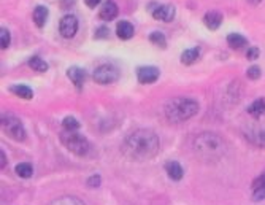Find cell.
<instances>
[{
  "label": "cell",
  "mask_w": 265,
  "mask_h": 205,
  "mask_svg": "<svg viewBox=\"0 0 265 205\" xmlns=\"http://www.w3.org/2000/svg\"><path fill=\"white\" fill-rule=\"evenodd\" d=\"M259 54H261L259 48H257V46H249L248 50H246V59L254 60V59L259 58Z\"/></svg>",
  "instance_id": "f546056e"
},
{
  "label": "cell",
  "mask_w": 265,
  "mask_h": 205,
  "mask_svg": "<svg viewBox=\"0 0 265 205\" xmlns=\"http://www.w3.org/2000/svg\"><path fill=\"white\" fill-rule=\"evenodd\" d=\"M200 110L199 102L189 97H176L168 100L164 107L165 118L173 124H181L187 119H191Z\"/></svg>",
  "instance_id": "3957f363"
},
{
  "label": "cell",
  "mask_w": 265,
  "mask_h": 205,
  "mask_svg": "<svg viewBox=\"0 0 265 205\" xmlns=\"http://www.w3.org/2000/svg\"><path fill=\"white\" fill-rule=\"evenodd\" d=\"M246 77L249 80H257L261 78V67L259 65H251L246 70Z\"/></svg>",
  "instance_id": "83f0119b"
},
{
  "label": "cell",
  "mask_w": 265,
  "mask_h": 205,
  "mask_svg": "<svg viewBox=\"0 0 265 205\" xmlns=\"http://www.w3.org/2000/svg\"><path fill=\"white\" fill-rule=\"evenodd\" d=\"M248 113L251 116H261L265 113V97H261V99H256L253 104H249L248 107Z\"/></svg>",
  "instance_id": "44dd1931"
},
{
  "label": "cell",
  "mask_w": 265,
  "mask_h": 205,
  "mask_svg": "<svg viewBox=\"0 0 265 205\" xmlns=\"http://www.w3.org/2000/svg\"><path fill=\"white\" fill-rule=\"evenodd\" d=\"M0 38H2V50H6L11 42V35L6 27H2V29H0Z\"/></svg>",
  "instance_id": "4316f807"
},
{
  "label": "cell",
  "mask_w": 265,
  "mask_h": 205,
  "mask_svg": "<svg viewBox=\"0 0 265 205\" xmlns=\"http://www.w3.org/2000/svg\"><path fill=\"white\" fill-rule=\"evenodd\" d=\"M159 135L151 129H137L129 134L122 143V154L131 161H149L159 153Z\"/></svg>",
  "instance_id": "6da1fadb"
},
{
  "label": "cell",
  "mask_w": 265,
  "mask_h": 205,
  "mask_svg": "<svg viewBox=\"0 0 265 205\" xmlns=\"http://www.w3.org/2000/svg\"><path fill=\"white\" fill-rule=\"evenodd\" d=\"M248 2H249L251 5H259L262 0H248Z\"/></svg>",
  "instance_id": "e575fe53"
},
{
  "label": "cell",
  "mask_w": 265,
  "mask_h": 205,
  "mask_svg": "<svg viewBox=\"0 0 265 205\" xmlns=\"http://www.w3.org/2000/svg\"><path fill=\"white\" fill-rule=\"evenodd\" d=\"M159 68L158 67H153V65H143V67H138L137 68V78L140 83L143 85H151L156 83L159 78Z\"/></svg>",
  "instance_id": "ba28073f"
},
{
  "label": "cell",
  "mask_w": 265,
  "mask_h": 205,
  "mask_svg": "<svg viewBox=\"0 0 265 205\" xmlns=\"http://www.w3.org/2000/svg\"><path fill=\"white\" fill-rule=\"evenodd\" d=\"M59 32L64 38H72L78 32V18L75 15H65L59 23Z\"/></svg>",
  "instance_id": "52a82bcc"
},
{
  "label": "cell",
  "mask_w": 265,
  "mask_h": 205,
  "mask_svg": "<svg viewBox=\"0 0 265 205\" xmlns=\"http://www.w3.org/2000/svg\"><path fill=\"white\" fill-rule=\"evenodd\" d=\"M2 129L10 139L16 140V142H24L26 137H27L23 121L11 113H5L2 116Z\"/></svg>",
  "instance_id": "5b68a950"
},
{
  "label": "cell",
  "mask_w": 265,
  "mask_h": 205,
  "mask_svg": "<svg viewBox=\"0 0 265 205\" xmlns=\"http://www.w3.org/2000/svg\"><path fill=\"white\" fill-rule=\"evenodd\" d=\"M16 174L21 176V178H30L33 174V167L29 162H21L16 166Z\"/></svg>",
  "instance_id": "d4e9b609"
},
{
  "label": "cell",
  "mask_w": 265,
  "mask_h": 205,
  "mask_svg": "<svg viewBox=\"0 0 265 205\" xmlns=\"http://www.w3.org/2000/svg\"><path fill=\"white\" fill-rule=\"evenodd\" d=\"M227 45L232 48V50H241V48H244L248 45V40L244 38L241 33H229Z\"/></svg>",
  "instance_id": "d6986e66"
},
{
  "label": "cell",
  "mask_w": 265,
  "mask_h": 205,
  "mask_svg": "<svg viewBox=\"0 0 265 205\" xmlns=\"http://www.w3.org/2000/svg\"><path fill=\"white\" fill-rule=\"evenodd\" d=\"M175 13L176 8L173 5H156L154 10H153V18L154 19H159V21H164V23H170L175 19Z\"/></svg>",
  "instance_id": "9c48e42d"
},
{
  "label": "cell",
  "mask_w": 265,
  "mask_h": 205,
  "mask_svg": "<svg viewBox=\"0 0 265 205\" xmlns=\"http://www.w3.org/2000/svg\"><path fill=\"white\" fill-rule=\"evenodd\" d=\"M94 35H96V38H97V40L108 38V37H110V29H108L106 26H100L99 29L96 30V33H94Z\"/></svg>",
  "instance_id": "f1b7e54d"
},
{
  "label": "cell",
  "mask_w": 265,
  "mask_h": 205,
  "mask_svg": "<svg viewBox=\"0 0 265 205\" xmlns=\"http://www.w3.org/2000/svg\"><path fill=\"white\" fill-rule=\"evenodd\" d=\"M99 16L100 19H104V21H113V19L118 16V5L114 3L113 0H108V2L102 5Z\"/></svg>",
  "instance_id": "4fadbf2b"
},
{
  "label": "cell",
  "mask_w": 265,
  "mask_h": 205,
  "mask_svg": "<svg viewBox=\"0 0 265 205\" xmlns=\"http://www.w3.org/2000/svg\"><path fill=\"white\" fill-rule=\"evenodd\" d=\"M50 205H86V204L77 196H62L50 202Z\"/></svg>",
  "instance_id": "7402d4cb"
},
{
  "label": "cell",
  "mask_w": 265,
  "mask_h": 205,
  "mask_svg": "<svg viewBox=\"0 0 265 205\" xmlns=\"http://www.w3.org/2000/svg\"><path fill=\"white\" fill-rule=\"evenodd\" d=\"M100 183H102L100 175H92V176H89V178H87V181H86V184H87L89 188H97V186H100Z\"/></svg>",
  "instance_id": "4dcf8cb0"
},
{
  "label": "cell",
  "mask_w": 265,
  "mask_h": 205,
  "mask_svg": "<svg viewBox=\"0 0 265 205\" xmlns=\"http://www.w3.org/2000/svg\"><path fill=\"white\" fill-rule=\"evenodd\" d=\"M67 77L70 78V81L75 85L78 91H81V88L84 85V80H86V72L83 68L80 67H70L69 70H67Z\"/></svg>",
  "instance_id": "7c38bea8"
},
{
  "label": "cell",
  "mask_w": 265,
  "mask_h": 205,
  "mask_svg": "<svg viewBox=\"0 0 265 205\" xmlns=\"http://www.w3.org/2000/svg\"><path fill=\"white\" fill-rule=\"evenodd\" d=\"M94 81L99 85H111L119 78V70L118 67L111 64H102L94 70Z\"/></svg>",
  "instance_id": "8992f818"
},
{
  "label": "cell",
  "mask_w": 265,
  "mask_h": 205,
  "mask_svg": "<svg viewBox=\"0 0 265 205\" xmlns=\"http://www.w3.org/2000/svg\"><path fill=\"white\" fill-rule=\"evenodd\" d=\"M64 131H78L80 129V121L75 118V116H65L62 121Z\"/></svg>",
  "instance_id": "484cf974"
},
{
  "label": "cell",
  "mask_w": 265,
  "mask_h": 205,
  "mask_svg": "<svg viewBox=\"0 0 265 205\" xmlns=\"http://www.w3.org/2000/svg\"><path fill=\"white\" fill-rule=\"evenodd\" d=\"M251 199L254 202L265 201V172L254 178L253 184H251Z\"/></svg>",
  "instance_id": "30bf717a"
},
{
  "label": "cell",
  "mask_w": 265,
  "mask_h": 205,
  "mask_svg": "<svg viewBox=\"0 0 265 205\" xmlns=\"http://www.w3.org/2000/svg\"><path fill=\"white\" fill-rule=\"evenodd\" d=\"M135 33V29L133 26L129 23V21H119L118 26H116V35L121 38V40H131Z\"/></svg>",
  "instance_id": "2e32d148"
},
{
  "label": "cell",
  "mask_w": 265,
  "mask_h": 205,
  "mask_svg": "<svg viewBox=\"0 0 265 205\" xmlns=\"http://www.w3.org/2000/svg\"><path fill=\"white\" fill-rule=\"evenodd\" d=\"M69 5L73 6L75 5V0H62V5H60V6H62V8H69Z\"/></svg>",
  "instance_id": "d6a6232c"
},
{
  "label": "cell",
  "mask_w": 265,
  "mask_h": 205,
  "mask_svg": "<svg viewBox=\"0 0 265 205\" xmlns=\"http://www.w3.org/2000/svg\"><path fill=\"white\" fill-rule=\"evenodd\" d=\"M199 56H200V50H199V48H189V50H186L185 53L181 54L180 60L185 65H191V64L195 62L197 59H199Z\"/></svg>",
  "instance_id": "ffe728a7"
},
{
  "label": "cell",
  "mask_w": 265,
  "mask_h": 205,
  "mask_svg": "<svg viewBox=\"0 0 265 205\" xmlns=\"http://www.w3.org/2000/svg\"><path fill=\"white\" fill-rule=\"evenodd\" d=\"M86 5L89 6V8H96V6L102 2V0H84Z\"/></svg>",
  "instance_id": "1f68e13d"
},
{
  "label": "cell",
  "mask_w": 265,
  "mask_h": 205,
  "mask_svg": "<svg viewBox=\"0 0 265 205\" xmlns=\"http://www.w3.org/2000/svg\"><path fill=\"white\" fill-rule=\"evenodd\" d=\"M32 18H33V23H35L37 27H43L46 24V19H48V8H46V6H42V5L35 6V10L32 13Z\"/></svg>",
  "instance_id": "e0dca14e"
},
{
  "label": "cell",
  "mask_w": 265,
  "mask_h": 205,
  "mask_svg": "<svg viewBox=\"0 0 265 205\" xmlns=\"http://www.w3.org/2000/svg\"><path fill=\"white\" fill-rule=\"evenodd\" d=\"M192 149L200 161L213 164L227 154V143L214 132H202L194 139Z\"/></svg>",
  "instance_id": "7a4b0ae2"
},
{
  "label": "cell",
  "mask_w": 265,
  "mask_h": 205,
  "mask_svg": "<svg viewBox=\"0 0 265 205\" xmlns=\"http://www.w3.org/2000/svg\"><path fill=\"white\" fill-rule=\"evenodd\" d=\"M244 137H246L248 142H251L253 145L265 148V127H251L246 131Z\"/></svg>",
  "instance_id": "8fae6325"
},
{
  "label": "cell",
  "mask_w": 265,
  "mask_h": 205,
  "mask_svg": "<svg viewBox=\"0 0 265 205\" xmlns=\"http://www.w3.org/2000/svg\"><path fill=\"white\" fill-rule=\"evenodd\" d=\"M29 67L32 68V70H35L38 73H43L48 70V64L45 62V60L40 58V56H33L29 59Z\"/></svg>",
  "instance_id": "603a6c76"
},
{
  "label": "cell",
  "mask_w": 265,
  "mask_h": 205,
  "mask_svg": "<svg viewBox=\"0 0 265 205\" xmlns=\"http://www.w3.org/2000/svg\"><path fill=\"white\" fill-rule=\"evenodd\" d=\"M222 23V13L219 11H208L203 16V24H205L210 30H217Z\"/></svg>",
  "instance_id": "9a60e30c"
},
{
  "label": "cell",
  "mask_w": 265,
  "mask_h": 205,
  "mask_svg": "<svg viewBox=\"0 0 265 205\" xmlns=\"http://www.w3.org/2000/svg\"><path fill=\"white\" fill-rule=\"evenodd\" d=\"M10 92L18 95V97H21V99H26V100H30L33 97V91L26 85H13V86H10Z\"/></svg>",
  "instance_id": "ac0fdd59"
},
{
  "label": "cell",
  "mask_w": 265,
  "mask_h": 205,
  "mask_svg": "<svg viewBox=\"0 0 265 205\" xmlns=\"http://www.w3.org/2000/svg\"><path fill=\"white\" fill-rule=\"evenodd\" d=\"M165 172L168 175V178L173 181H180L183 178V175H185V170H183L181 164L176 161H168L165 164Z\"/></svg>",
  "instance_id": "5bb4252c"
},
{
  "label": "cell",
  "mask_w": 265,
  "mask_h": 205,
  "mask_svg": "<svg viewBox=\"0 0 265 205\" xmlns=\"http://www.w3.org/2000/svg\"><path fill=\"white\" fill-rule=\"evenodd\" d=\"M0 154H2V169H5V166H6V156H5V151L2 149V151H0Z\"/></svg>",
  "instance_id": "836d02e7"
},
{
  "label": "cell",
  "mask_w": 265,
  "mask_h": 205,
  "mask_svg": "<svg viewBox=\"0 0 265 205\" xmlns=\"http://www.w3.org/2000/svg\"><path fill=\"white\" fill-rule=\"evenodd\" d=\"M149 42H151L153 45H156V46H159V48H165L167 46V38H165V35L162 32H159V30H154V32H151L149 33Z\"/></svg>",
  "instance_id": "cb8c5ba5"
},
{
  "label": "cell",
  "mask_w": 265,
  "mask_h": 205,
  "mask_svg": "<svg viewBox=\"0 0 265 205\" xmlns=\"http://www.w3.org/2000/svg\"><path fill=\"white\" fill-rule=\"evenodd\" d=\"M60 142L62 145L69 149L70 153H73L75 156H87L91 153V143L89 140L83 137L81 134H78L77 131H62L60 132Z\"/></svg>",
  "instance_id": "277c9868"
}]
</instances>
